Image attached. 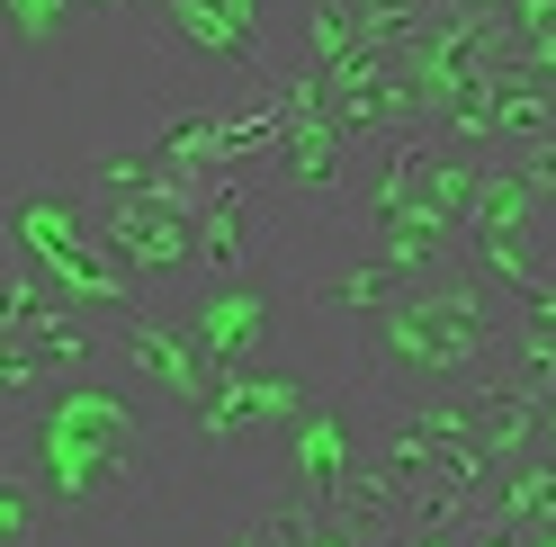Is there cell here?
<instances>
[{
  "label": "cell",
  "mask_w": 556,
  "mask_h": 547,
  "mask_svg": "<svg viewBox=\"0 0 556 547\" xmlns=\"http://www.w3.org/2000/svg\"><path fill=\"white\" fill-rule=\"evenodd\" d=\"M180 458H206L198 431L170 404L99 378V368L54 378L27 404H10V449H0V467L37 475V494L54 503L63 538L73 530H126L180 475Z\"/></svg>",
  "instance_id": "1"
},
{
  "label": "cell",
  "mask_w": 556,
  "mask_h": 547,
  "mask_svg": "<svg viewBox=\"0 0 556 547\" xmlns=\"http://www.w3.org/2000/svg\"><path fill=\"white\" fill-rule=\"evenodd\" d=\"M520 341V305L484 279L476 260L422 279L395 315H377L359 332V386L395 395V404H440V395H476L484 378L511 368Z\"/></svg>",
  "instance_id": "2"
},
{
  "label": "cell",
  "mask_w": 556,
  "mask_h": 547,
  "mask_svg": "<svg viewBox=\"0 0 556 547\" xmlns=\"http://www.w3.org/2000/svg\"><path fill=\"white\" fill-rule=\"evenodd\" d=\"M10 243H18V260H37L46 279L73 296L81 315H99V323H117V315H135V305H153V288L109 252V233H99V216H90V198L18 189V198H10Z\"/></svg>",
  "instance_id": "3"
},
{
  "label": "cell",
  "mask_w": 556,
  "mask_h": 547,
  "mask_svg": "<svg viewBox=\"0 0 556 547\" xmlns=\"http://www.w3.org/2000/svg\"><path fill=\"white\" fill-rule=\"evenodd\" d=\"M315 395H324L315 378H296V368H278V359L216 368V386H206V404L189 414V431H198L206 458H269L278 431H288Z\"/></svg>",
  "instance_id": "4"
},
{
  "label": "cell",
  "mask_w": 556,
  "mask_h": 547,
  "mask_svg": "<svg viewBox=\"0 0 556 547\" xmlns=\"http://www.w3.org/2000/svg\"><path fill=\"white\" fill-rule=\"evenodd\" d=\"M368 386L359 395H315L305 414L278 431L269 449V494H296V503H341V485L359 475L368 458Z\"/></svg>",
  "instance_id": "5"
},
{
  "label": "cell",
  "mask_w": 556,
  "mask_h": 547,
  "mask_svg": "<svg viewBox=\"0 0 556 547\" xmlns=\"http://www.w3.org/2000/svg\"><path fill=\"white\" fill-rule=\"evenodd\" d=\"M109 351L126 359V378L144 386L153 404H170L180 422L206 404V386H216V359L198 351V332L170 315V305H135V315H117L109 323Z\"/></svg>",
  "instance_id": "6"
},
{
  "label": "cell",
  "mask_w": 556,
  "mask_h": 547,
  "mask_svg": "<svg viewBox=\"0 0 556 547\" xmlns=\"http://www.w3.org/2000/svg\"><path fill=\"white\" fill-rule=\"evenodd\" d=\"M90 216L153 296L198 279V207H180V198H90Z\"/></svg>",
  "instance_id": "7"
},
{
  "label": "cell",
  "mask_w": 556,
  "mask_h": 547,
  "mask_svg": "<svg viewBox=\"0 0 556 547\" xmlns=\"http://www.w3.org/2000/svg\"><path fill=\"white\" fill-rule=\"evenodd\" d=\"M170 315L198 332V351L216 368H252V359H269V332H278V279L269 269H252V279H189V296Z\"/></svg>",
  "instance_id": "8"
},
{
  "label": "cell",
  "mask_w": 556,
  "mask_h": 547,
  "mask_svg": "<svg viewBox=\"0 0 556 547\" xmlns=\"http://www.w3.org/2000/svg\"><path fill=\"white\" fill-rule=\"evenodd\" d=\"M109 351V323L99 315H54V323H27V332H0V404H27L54 378H81Z\"/></svg>",
  "instance_id": "9"
},
{
  "label": "cell",
  "mask_w": 556,
  "mask_h": 547,
  "mask_svg": "<svg viewBox=\"0 0 556 547\" xmlns=\"http://www.w3.org/2000/svg\"><path fill=\"white\" fill-rule=\"evenodd\" d=\"M413 288H422L413 269H395L387 252H368L359 233H351V252H341V260L324 269V279H305V305H315L324 323H341V332H368L377 315H395V305H404Z\"/></svg>",
  "instance_id": "10"
},
{
  "label": "cell",
  "mask_w": 556,
  "mask_h": 547,
  "mask_svg": "<svg viewBox=\"0 0 556 547\" xmlns=\"http://www.w3.org/2000/svg\"><path fill=\"white\" fill-rule=\"evenodd\" d=\"M252 269H269V252H261V180L233 170L198 207V279H252Z\"/></svg>",
  "instance_id": "11"
},
{
  "label": "cell",
  "mask_w": 556,
  "mask_h": 547,
  "mask_svg": "<svg viewBox=\"0 0 556 547\" xmlns=\"http://www.w3.org/2000/svg\"><path fill=\"white\" fill-rule=\"evenodd\" d=\"M63 521H54V503L37 494V475L27 467H0V547H46Z\"/></svg>",
  "instance_id": "12"
},
{
  "label": "cell",
  "mask_w": 556,
  "mask_h": 547,
  "mask_svg": "<svg viewBox=\"0 0 556 547\" xmlns=\"http://www.w3.org/2000/svg\"><path fill=\"white\" fill-rule=\"evenodd\" d=\"M10 10V37L18 46H54L73 18H90V0H0Z\"/></svg>",
  "instance_id": "13"
},
{
  "label": "cell",
  "mask_w": 556,
  "mask_h": 547,
  "mask_svg": "<svg viewBox=\"0 0 556 547\" xmlns=\"http://www.w3.org/2000/svg\"><path fill=\"white\" fill-rule=\"evenodd\" d=\"M511 170H520V180H530L539 198H547V207H556V135H539V144H520V153H503Z\"/></svg>",
  "instance_id": "14"
},
{
  "label": "cell",
  "mask_w": 556,
  "mask_h": 547,
  "mask_svg": "<svg viewBox=\"0 0 556 547\" xmlns=\"http://www.w3.org/2000/svg\"><path fill=\"white\" fill-rule=\"evenodd\" d=\"M539 449H547V458H556V395H547V404H539Z\"/></svg>",
  "instance_id": "15"
}]
</instances>
